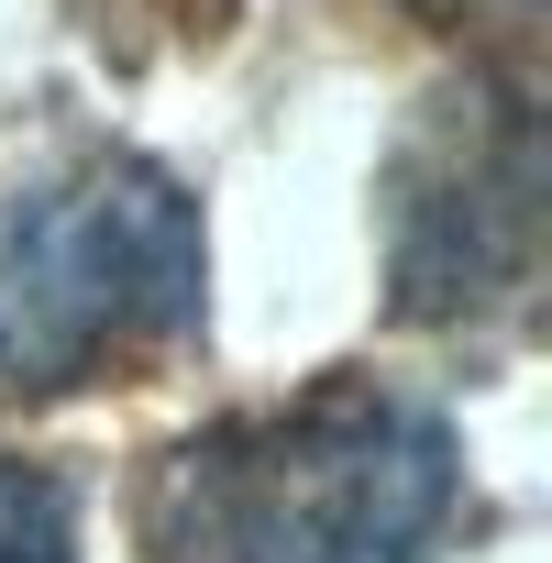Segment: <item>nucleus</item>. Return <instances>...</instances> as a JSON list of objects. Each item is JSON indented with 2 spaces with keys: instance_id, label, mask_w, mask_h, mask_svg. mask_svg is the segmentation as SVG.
I'll use <instances>...</instances> for the list:
<instances>
[{
  "instance_id": "39448f33",
  "label": "nucleus",
  "mask_w": 552,
  "mask_h": 563,
  "mask_svg": "<svg viewBox=\"0 0 552 563\" xmlns=\"http://www.w3.org/2000/svg\"><path fill=\"white\" fill-rule=\"evenodd\" d=\"M409 12H431L442 34H497V45L541 34V0H409Z\"/></svg>"
},
{
  "instance_id": "20e7f679",
  "label": "nucleus",
  "mask_w": 552,
  "mask_h": 563,
  "mask_svg": "<svg viewBox=\"0 0 552 563\" xmlns=\"http://www.w3.org/2000/svg\"><path fill=\"white\" fill-rule=\"evenodd\" d=\"M0 563H78V486L34 453H0Z\"/></svg>"
},
{
  "instance_id": "f257e3e1",
  "label": "nucleus",
  "mask_w": 552,
  "mask_h": 563,
  "mask_svg": "<svg viewBox=\"0 0 552 563\" xmlns=\"http://www.w3.org/2000/svg\"><path fill=\"white\" fill-rule=\"evenodd\" d=\"M464 442L431 398L321 376L288 409L199 420L144 486V563H431Z\"/></svg>"
},
{
  "instance_id": "f03ea898",
  "label": "nucleus",
  "mask_w": 552,
  "mask_h": 563,
  "mask_svg": "<svg viewBox=\"0 0 552 563\" xmlns=\"http://www.w3.org/2000/svg\"><path fill=\"white\" fill-rule=\"evenodd\" d=\"M199 332L210 243L155 155H89L0 210V398H78Z\"/></svg>"
},
{
  "instance_id": "7ed1b4c3",
  "label": "nucleus",
  "mask_w": 552,
  "mask_h": 563,
  "mask_svg": "<svg viewBox=\"0 0 552 563\" xmlns=\"http://www.w3.org/2000/svg\"><path fill=\"white\" fill-rule=\"evenodd\" d=\"M387 299L420 332L519 310L541 276V89L519 67H464L431 89L376 177Z\"/></svg>"
}]
</instances>
